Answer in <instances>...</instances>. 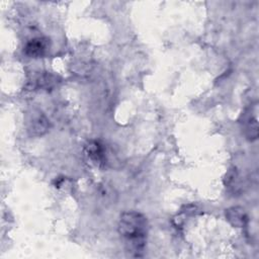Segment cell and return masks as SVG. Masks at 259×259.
<instances>
[{
    "instance_id": "obj_5",
    "label": "cell",
    "mask_w": 259,
    "mask_h": 259,
    "mask_svg": "<svg viewBox=\"0 0 259 259\" xmlns=\"http://www.w3.org/2000/svg\"><path fill=\"white\" fill-rule=\"evenodd\" d=\"M242 126L244 135L249 141H254L258 138V121L256 113L253 114L252 109H249L247 112L242 114Z\"/></svg>"
},
{
    "instance_id": "obj_7",
    "label": "cell",
    "mask_w": 259,
    "mask_h": 259,
    "mask_svg": "<svg viewBox=\"0 0 259 259\" xmlns=\"http://www.w3.org/2000/svg\"><path fill=\"white\" fill-rule=\"evenodd\" d=\"M57 84V77L50 73H44L38 75L33 81L34 88L40 89H51Z\"/></svg>"
},
{
    "instance_id": "obj_1",
    "label": "cell",
    "mask_w": 259,
    "mask_h": 259,
    "mask_svg": "<svg viewBox=\"0 0 259 259\" xmlns=\"http://www.w3.org/2000/svg\"><path fill=\"white\" fill-rule=\"evenodd\" d=\"M117 229L124 240L126 252L133 257L144 256L148 232L146 217L138 211H125L119 218Z\"/></svg>"
},
{
    "instance_id": "obj_3",
    "label": "cell",
    "mask_w": 259,
    "mask_h": 259,
    "mask_svg": "<svg viewBox=\"0 0 259 259\" xmlns=\"http://www.w3.org/2000/svg\"><path fill=\"white\" fill-rule=\"evenodd\" d=\"M85 155L88 159L96 165H103L105 164L106 155H105V148L104 146L98 141H89L84 148Z\"/></svg>"
},
{
    "instance_id": "obj_2",
    "label": "cell",
    "mask_w": 259,
    "mask_h": 259,
    "mask_svg": "<svg viewBox=\"0 0 259 259\" xmlns=\"http://www.w3.org/2000/svg\"><path fill=\"white\" fill-rule=\"evenodd\" d=\"M49 126V119L39 110H32L26 118V128L30 136H42L48 132Z\"/></svg>"
},
{
    "instance_id": "obj_4",
    "label": "cell",
    "mask_w": 259,
    "mask_h": 259,
    "mask_svg": "<svg viewBox=\"0 0 259 259\" xmlns=\"http://www.w3.org/2000/svg\"><path fill=\"white\" fill-rule=\"evenodd\" d=\"M49 49V39L46 37H33L24 46V54L30 58L42 57Z\"/></svg>"
},
{
    "instance_id": "obj_6",
    "label": "cell",
    "mask_w": 259,
    "mask_h": 259,
    "mask_svg": "<svg viewBox=\"0 0 259 259\" xmlns=\"http://www.w3.org/2000/svg\"><path fill=\"white\" fill-rule=\"evenodd\" d=\"M227 221L235 228H243L248 224V214L241 206H231L225 212Z\"/></svg>"
}]
</instances>
